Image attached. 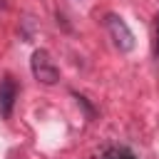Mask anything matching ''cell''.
Segmentation results:
<instances>
[{"label": "cell", "mask_w": 159, "mask_h": 159, "mask_svg": "<svg viewBox=\"0 0 159 159\" xmlns=\"http://www.w3.org/2000/svg\"><path fill=\"white\" fill-rule=\"evenodd\" d=\"M122 159H134V157H129V154H124V157H122Z\"/></svg>", "instance_id": "6"}, {"label": "cell", "mask_w": 159, "mask_h": 159, "mask_svg": "<svg viewBox=\"0 0 159 159\" xmlns=\"http://www.w3.org/2000/svg\"><path fill=\"white\" fill-rule=\"evenodd\" d=\"M0 7H7V2H5V0H0Z\"/></svg>", "instance_id": "5"}, {"label": "cell", "mask_w": 159, "mask_h": 159, "mask_svg": "<svg viewBox=\"0 0 159 159\" xmlns=\"http://www.w3.org/2000/svg\"><path fill=\"white\" fill-rule=\"evenodd\" d=\"M157 55H159V15H157Z\"/></svg>", "instance_id": "4"}, {"label": "cell", "mask_w": 159, "mask_h": 159, "mask_svg": "<svg viewBox=\"0 0 159 159\" xmlns=\"http://www.w3.org/2000/svg\"><path fill=\"white\" fill-rule=\"evenodd\" d=\"M15 99H17V82L12 75H5L0 80V117L10 119L12 109H15Z\"/></svg>", "instance_id": "3"}, {"label": "cell", "mask_w": 159, "mask_h": 159, "mask_svg": "<svg viewBox=\"0 0 159 159\" xmlns=\"http://www.w3.org/2000/svg\"><path fill=\"white\" fill-rule=\"evenodd\" d=\"M30 70H32V77L40 84H55L60 80V70H57V65H55V60L47 50H35L32 52Z\"/></svg>", "instance_id": "1"}, {"label": "cell", "mask_w": 159, "mask_h": 159, "mask_svg": "<svg viewBox=\"0 0 159 159\" xmlns=\"http://www.w3.org/2000/svg\"><path fill=\"white\" fill-rule=\"evenodd\" d=\"M104 27H107V32H109V37H112V42H114V47H117L119 52L134 50V35H132L129 25H127L119 15L109 12V15L104 17Z\"/></svg>", "instance_id": "2"}]
</instances>
